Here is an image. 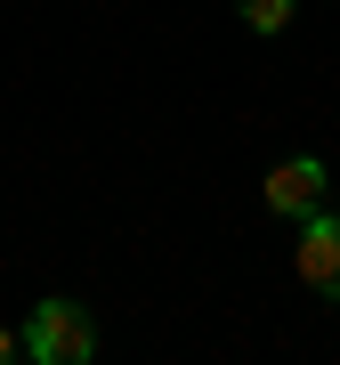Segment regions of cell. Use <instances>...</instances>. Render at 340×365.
<instances>
[{"mask_svg":"<svg viewBox=\"0 0 340 365\" xmlns=\"http://www.w3.org/2000/svg\"><path fill=\"white\" fill-rule=\"evenodd\" d=\"M90 349H97V325H90L81 300H41L33 309L25 357H41V365H90Z\"/></svg>","mask_w":340,"mask_h":365,"instance_id":"cell-1","label":"cell"},{"mask_svg":"<svg viewBox=\"0 0 340 365\" xmlns=\"http://www.w3.org/2000/svg\"><path fill=\"white\" fill-rule=\"evenodd\" d=\"M300 276L324 300H340V211H308L300 220Z\"/></svg>","mask_w":340,"mask_h":365,"instance_id":"cell-2","label":"cell"},{"mask_svg":"<svg viewBox=\"0 0 340 365\" xmlns=\"http://www.w3.org/2000/svg\"><path fill=\"white\" fill-rule=\"evenodd\" d=\"M267 211H284V220H308V211H324V163L316 155H292L267 170Z\"/></svg>","mask_w":340,"mask_h":365,"instance_id":"cell-3","label":"cell"},{"mask_svg":"<svg viewBox=\"0 0 340 365\" xmlns=\"http://www.w3.org/2000/svg\"><path fill=\"white\" fill-rule=\"evenodd\" d=\"M235 9H243V25H251V33H284L292 0H235Z\"/></svg>","mask_w":340,"mask_h":365,"instance_id":"cell-4","label":"cell"},{"mask_svg":"<svg viewBox=\"0 0 340 365\" xmlns=\"http://www.w3.org/2000/svg\"><path fill=\"white\" fill-rule=\"evenodd\" d=\"M16 349H25V341H16V333H0V357H16Z\"/></svg>","mask_w":340,"mask_h":365,"instance_id":"cell-5","label":"cell"}]
</instances>
